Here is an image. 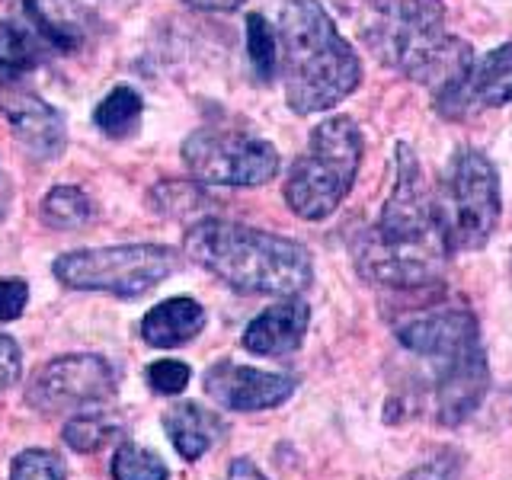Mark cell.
Returning a JSON list of instances; mask_svg holds the SVG:
<instances>
[{"label":"cell","mask_w":512,"mask_h":480,"mask_svg":"<svg viewBox=\"0 0 512 480\" xmlns=\"http://www.w3.org/2000/svg\"><path fill=\"white\" fill-rule=\"evenodd\" d=\"M359 276L388 288H426L442 279L452 256L436 212V192L423 180L420 160L410 144H397L394 189L375 228L352 244Z\"/></svg>","instance_id":"6da1fadb"},{"label":"cell","mask_w":512,"mask_h":480,"mask_svg":"<svg viewBox=\"0 0 512 480\" xmlns=\"http://www.w3.org/2000/svg\"><path fill=\"white\" fill-rule=\"evenodd\" d=\"M183 250L192 263L240 295L292 298L308 292L314 282L308 247L250 224L202 218L186 231Z\"/></svg>","instance_id":"7a4b0ae2"},{"label":"cell","mask_w":512,"mask_h":480,"mask_svg":"<svg viewBox=\"0 0 512 480\" xmlns=\"http://www.w3.org/2000/svg\"><path fill=\"white\" fill-rule=\"evenodd\" d=\"M285 100L298 116L327 112L359 87L362 61L320 0H285L279 10Z\"/></svg>","instance_id":"3957f363"},{"label":"cell","mask_w":512,"mask_h":480,"mask_svg":"<svg viewBox=\"0 0 512 480\" xmlns=\"http://www.w3.org/2000/svg\"><path fill=\"white\" fill-rule=\"evenodd\" d=\"M362 132L349 116L320 122L285 180V202L301 221H324L349 196L362 167Z\"/></svg>","instance_id":"277c9868"},{"label":"cell","mask_w":512,"mask_h":480,"mask_svg":"<svg viewBox=\"0 0 512 480\" xmlns=\"http://www.w3.org/2000/svg\"><path fill=\"white\" fill-rule=\"evenodd\" d=\"M359 32L384 68L416 80L445 42V0H362Z\"/></svg>","instance_id":"5b68a950"},{"label":"cell","mask_w":512,"mask_h":480,"mask_svg":"<svg viewBox=\"0 0 512 480\" xmlns=\"http://www.w3.org/2000/svg\"><path fill=\"white\" fill-rule=\"evenodd\" d=\"M436 212L452 253L487 247L500 224V176L477 148H458L436 192Z\"/></svg>","instance_id":"8992f818"},{"label":"cell","mask_w":512,"mask_h":480,"mask_svg":"<svg viewBox=\"0 0 512 480\" xmlns=\"http://www.w3.org/2000/svg\"><path fill=\"white\" fill-rule=\"evenodd\" d=\"M55 276L77 292L141 298L180 269V253L164 244H119L74 250L55 260Z\"/></svg>","instance_id":"52a82bcc"},{"label":"cell","mask_w":512,"mask_h":480,"mask_svg":"<svg viewBox=\"0 0 512 480\" xmlns=\"http://www.w3.org/2000/svg\"><path fill=\"white\" fill-rule=\"evenodd\" d=\"M189 173L205 186H263L276 180L282 157L276 144L234 128H199L183 144Z\"/></svg>","instance_id":"ba28073f"},{"label":"cell","mask_w":512,"mask_h":480,"mask_svg":"<svg viewBox=\"0 0 512 480\" xmlns=\"http://www.w3.org/2000/svg\"><path fill=\"white\" fill-rule=\"evenodd\" d=\"M116 394V372L109 359L96 352H77V356H58L45 362L26 384L29 407L45 416L58 413H84L100 410Z\"/></svg>","instance_id":"9c48e42d"},{"label":"cell","mask_w":512,"mask_h":480,"mask_svg":"<svg viewBox=\"0 0 512 480\" xmlns=\"http://www.w3.org/2000/svg\"><path fill=\"white\" fill-rule=\"evenodd\" d=\"M394 333L400 346H407L413 356H423L436 365L452 362L480 346L477 317L468 308H426L400 320Z\"/></svg>","instance_id":"30bf717a"},{"label":"cell","mask_w":512,"mask_h":480,"mask_svg":"<svg viewBox=\"0 0 512 480\" xmlns=\"http://www.w3.org/2000/svg\"><path fill=\"white\" fill-rule=\"evenodd\" d=\"M205 394L215 400L221 410L237 413H260L285 404L295 394V378L279 372H263V368L237 365L221 359L205 372Z\"/></svg>","instance_id":"8fae6325"},{"label":"cell","mask_w":512,"mask_h":480,"mask_svg":"<svg viewBox=\"0 0 512 480\" xmlns=\"http://www.w3.org/2000/svg\"><path fill=\"white\" fill-rule=\"evenodd\" d=\"M0 112L7 116L13 138L23 144L32 160H58L64 154V141H68L64 119L42 96L4 84L0 87Z\"/></svg>","instance_id":"7c38bea8"},{"label":"cell","mask_w":512,"mask_h":480,"mask_svg":"<svg viewBox=\"0 0 512 480\" xmlns=\"http://www.w3.org/2000/svg\"><path fill=\"white\" fill-rule=\"evenodd\" d=\"M490 391V365L484 346L439 365L436 375V416L442 426H461L484 404Z\"/></svg>","instance_id":"4fadbf2b"},{"label":"cell","mask_w":512,"mask_h":480,"mask_svg":"<svg viewBox=\"0 0 512 480\" xmlns=\"http://www.w3.org/2000/svg\"><path fill=\"white\" fill-rule=\"evenodd\" d=\"M311 324V308L301 295H292L279 304H272L263 314H256L244 330V349L253 356L285 359L301 349L304 333Z\"/></svg>","instance_id":"5bb4252c"},{"label":"cell","mask_w":512,"mask_h":480,"mask_svg":"<svg viewBox=\"0 0 512 480\" xmlns=\"http://www.w3.org/2000/svg\"><path fill=\"white\" fill-rule=\"evenodd\" d=\"M23 13L39 36L61 55L84 48L96 29V16L80 0H23Z\"/></svg>","instance_id":"9a60e30c"},{"label":"cell","mask_w":512,"mask_h":480,"mask_svg":"<svg viewBox=\"0 0 512 480\" xmlns=\"http://www.w3.org/2000/svg\"><path fill=\"white\" fill-rule=\"evenodd\" d=\"M164 432L183 461H199L208 448L218 445L228 423L215 410H205L196 400H180L164 413Z\"/></svg>","instance_id":"2e32d148"},{"label":"cell","mask_w":512,"mask_h":480,"mask_svg":"<svg viewBox=\"0 0 512 480\" xmlns=\"http://www.w3.org/2000/svg\"><path fill=\"white\" fill-rule=\"evenodd\" d=\"M205 308L196 298H167L141 317V340L154 349H176L205 330Z\"/></svg>","instance_id":"e0dca14e"},{"label":"cell","mask_w":512,"mask_h":480,"mask_svg":"<svg viewBox=\"0 0 512 480\" xmlns=\"http://www.w3.org/2000/svg\"><path fill=\"white\" fill-rule=\"evenodd\" d=\"M468 100L471 109L512 103V42H503L500 48L487 52L484 61L474 64Z\"/></svg>","instance_id":"ac0fdd59"},{"label":"cell","mask_w":512,"mask_h":480,"mask_svg":"<svg viewBox=\"0 0 512 480\" xmlns=\"http://www.w3.org/2000/svg\"><path fill=\"white\" fill-rule=\"evenodd\" d=\"M39 218H42L45 228L74 231L93 218V202H90L87 192L77 189V186H55L42 196Z\"/></svg>","instance_id":"d6986e66"},{"label":"cell","mask_w":512,"mask_h":480,"mask_svg":"<svg viewBox=\"0 0 512 480\" xmlns=\"http://www.w3.org/2000/svg\"><path fill=\"white\" fill-rule=\"evenodd\" d=\"M119 420H112L109 410H84V413H77L71 416L68 423H64L61 429V439L64 445L71 448V452L77 455H93V452H100V448H106L112 439L119 436Z\"/></svg>","instance_id":"ffe728a7"},{"label":"cell","mask_w":512,"mask_h":480,"mask_svg":"<svg viewBox=\"0 0 512 480\" xmlns=\"http://www.w3.org/2000/svg\"><path fill=\"white\" fill-rule=\"evenodd\" d=\"M141 109H144V103H141L138 90H132V87H116V90H109L103 96L100 106H96L93 122L109 138H128V135L138 132Z\"/></svg>","instance_id":"44dd1931"},{"label":"cell","mask_w":512,"mask_h":480,"mask_svg":"<svg viewBox=\"0 0 512 480\" xmlns=\"http://www.w3.org/2000/svg\"><path fill=\"white\" fill-rule=\"evenodd\" d=\"M42 48L26 29L13 23H0V80L23 77L39 64Z\"/></svg>","instance_id":"7402d4cb"},{"label":"cell","mask_w":512,"mask_h":480,"mask_svg":"<svg viewBox=\"0 0 512 480\" xmlns=\"http://www.w3.org/2000/svg\"><path fill=\"white\" fill-rule=\"evenodd\" d=\"M247 55L253 64V74L269 84L279 71V32L272 29L260 13L247 16Z\"/></svg>","instance_id":"603a6c76"},{"label":"cell","mask_w":512,"mask_h":480,"mask_svg":"<svg viewBox=\"0 0 512 480\" xmlns=\"http://www.w3.org/2000/svg\"><path fill=\"white\" fill-rule=\"evenodd\" d=\"M112 480H170L167 464L160 461L151 448L138 442H122L112 455Z\"/></svg>","instance_id":"cb8c5ba5"},{"label":"cell","mask_w":512,"mask_h":480,"mask_svg":"<svg viewBox=\"0 0 512 480\" xmlns=\"http://www.w3.org/2000/svg\"><path fill=\"white\" fill-rule=\"evenodd\" d=\"M199 205H205V192L199 186H192V183H183V180L160 183L151 192V208L160 215H170V218L196 212Z\"/></svg>","instance_id":"d4e9b609"},{"label":"cell","mask_w":512,"mask_h":480,"mask_svg":"<svg viewBox=\"0 0 512 480\" xmlns=\"http://www.w3.org/2000/svg\"><path fill=\"white\" fill-rule=\"evenodd\" d=\"M64 477H68V468H64L61 455L48 452V448H26L10 464V480H64Z\"/></svg>","instance_id":"484cf974"},{"label":"cell","mask_w":512,"mask_h":480,"mask_svg":"<svg viewBox=\"0 0 512 480\" xmlns=\"http://www.w3.org/2000/svg\"><path fill=\"white\" fill-rule=\"evenodd\" d=\"M144 378H148L154 394L173 397V394H183L186 391V384L192 378V368L186 362H180V359H157V362L148 365Z\"/></svg>","instance_id":"4316f807"},{"label":"cell","mask_w":512,"mask_h":480,"mask_svg":"<svg viewBox=\"0 0 512 480\" xmlns=\"http://www.w3.org/2000/svg\"><path fill=\"white\" fill-rule=\"evenodd\" d=\"M29 304V285L26 279H0V324H7V320H16Z\"/></svg>","instance_id":"83f0119b"},{"label":"cell","mask_w":512,"mask_h":480,"mask_svg":"<svg viewBox=\"0 0 512 480\" xmlns=\"http://www.w3.org/2000/svg\"><path fill=\"white\" fill-rule=\"evenodd\" d=\"M20 375H23V352L13 336L0 333V391L13 388Z\"/></svg>","instance_id":"f1b7e54d"},{"label":"cell","mask_w":512,"mask_h":480,"mask_svg":"<svg viewBox=\"0 0 512 480\" xmlns=\"http://www.w3.org/2000/svg\"><path fill=\"white\" fill-rule=\"evenodd\" d=\"M400 480H455V477H452V464L448 461H429V464H420V468L407 471Z\"/></svg>","instance_id":"f546056e"},{"label":"cell","mask_w":512,"mask_h":480,"mask_svg":"<svg viewBox=\"0 0 512 480\" xmlns=\"http://www.w3.org/2000/svg\"><path fill=\"white\" fill-rule=\"evenodd\" d=\"M224 480H269L250 458H234L228 474H224Z\"/></svg>","instance_id":"4dcf8cb0"},{"label":"cell","mask_w":512,"mask_h":480,"mask_svg":"<svg viewBox=\"0 0 512 480\" xmlns=\"http://www.w3.org/2000/svg\"><path fill=\"white\" fill-rule=\"evenodd\" d=\"M183 4L196 7V10H208V13H231L237 7H244L247 0H183Z\"/></svg>","instance_id":"1f68e13d"}]
</instances>
